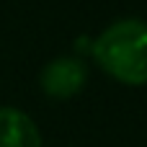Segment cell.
Returning a JSON list of instances; mask_svg holds the SVG:
<instances>
[{"label":"cell","mask_w":147,"mask_h":147,"mask_svg":"<svg viewBox=\"0 0 147 147\" xmlns=\"http://www.w3.org/2000/svg\"><path fill=\"white\" fill-rule=\"evenodd\" d=\"M88 83V67L78 57H57L47 62L39 75V85L49 98H72Z\"/></svg>","instance_id":"7a4b0ae2"},{"label":"cell","mask_w":147,"mask_h":147,"mask_svg":"<svg viewBox=\"0 0 147 147\" xmlns=\"http://www.w3.org/2000/svg\"><path fill=\"white\" fill-rule=\"evenodd\" d=\"M98 67L124 85H147V23L140 18L114 21L93 44Z\"/></svg>","instance_id":"6da1fadb"},{"label":"cell","mask_w":147,"mask_h":147,"mask_svg":"<svg viewBox=\"0 0 147 147\" xmlns=\"http://www.w3.org/2000/svg\"><path fill=\"white\" fill-rule=\"evenodd\" d=\"M0 147H41V134L28 114L0 106Z\"/></svg>","instance_id":"3957f363"}]
</instances>
